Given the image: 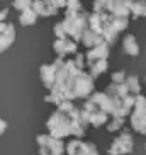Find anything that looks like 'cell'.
Returning <instances> with one entry per match:
<instances>
[{"instance_id": "6da1fadb", "label": "cell", "mask_w": 146, "mask_h": 155, "mask_svg": "<svg viewBox=\"0 0 146 155\" xmlns=\"http://www.w3.org/2000/svg\"><path fill=\"white\" fill-rule=\"evenodd\" d=\"M132 150V138L129 133H122L119 135L112 145L109 148V155H122V153H129Z\"/></svg>"}, {"instance_id": "277c9868", "label": "cell", "mask_w": 146, "mask_h": 155, "mask_svg": "<svg viewBox=\"0 0 146 155\" xmlns=\"http://www.w3.org/2000/svg\"><path fill=\"white\" fill-rule=\"evenodd\" d=\"M122 48H124V53L132 55V56H138V53H139V46H138L136 38H134V36H126V38H124Z\"/></svg>"}, {"instance_id": "5b68a950", "label": "cell", "mask_w": 146, "mask_h": 155, "mask_svg": "<svg viewBox=\"0 0 146 155\" xmlns=\"http://www.w3.org/2000/svg\"><path fill=\"white\" fill-rule=\"evenodd\" d=\"M129 14H132L134 19L146 15V2H131L129 4Z\"/></svg>"}, {"instance_id": "7a4b0ae2", "label": "cell", "mask_w": 146, "mask_h": 155, "mask_svg": "<svg viewBox=\"0 0 146 155\" xmlns=\"http://www.w3.org/2000/svg\"><path fill=\"white\" fill-rule=\"evenodd\" d=\"M14 28L10 24H0V51H4L7 46H10V43L14 41Z\"/></svg>"}, {"instance_id": "9c48e42d", "label": "cell", "mask_w": 146, "mask_h": 155, "mask_svg": "<svg viewBox=\"0 0 146 155\" xmlns=\"http://www.w3.org/2000/svg\"><path fill=\"white\" fill-rule=\"evenodd\" d=\"M5 128H7V124H5L2 119H0V133H4V131H5Z\"/></svg>"}, {"instance_id": "52a82bcc", "label": "cell", "mask_w": 146, "mask_h": 155, "mask_svg": "<svg viewBox=\"0 0 146 155\" xmlns=\"http://www.w3.org/2000/svg\"><path fill=\"white\" fill-rule=\"evenodd\" d=\"M36 19H37V15H36L34 10H24L22 14H21V22L26 24V26H27V24H32Z\"/></svg>"}, {"instance_id": "8992f818", "label": "cell", "mask_w": 146, "mask_h": 155, "mask_svg": "<svg viewBox=\"0 0 146 155\" xmlns=\"http://www.w3.org/2000/svg\"><path fill=\"white\" fill-rule=\"evenodd\" d=\"M107 70V61L105 60H99V61H94V63H90V72L94 77H97L99 73L105 72Z\"/></svg>"}, {"instance_id": "ba28073f", "label": "cell", "mask_w": 146, "mask_h": 155, "mask_svg": "<svg viewBox=\"0 0 146 155\" xmlns=\"http://www.w3.org/2000/svg\"><path fill=\"white\" fill-rule=\"evenodd\" d=\"M122 118H114L112 119V123H109L107 124V130H110V131H114V130H117V128H121L122 126Z\"/></svg>"}, {"instance_id": "3957f363", "label": "cell", "mask_w": 146, "mask_h": 155, "mask_svg": "<svg viewBox=\"0 0 146 155\" xmlns=\"http://www.w3.org/2000/svg\"><path fill=\"white\" fill-rule=\"evenodd\" d=\"M55 50L58 55H68V53H75L77 45L71 39H68V38H63V39H58L55 43Z\"/></svg>"}]
</instances>
